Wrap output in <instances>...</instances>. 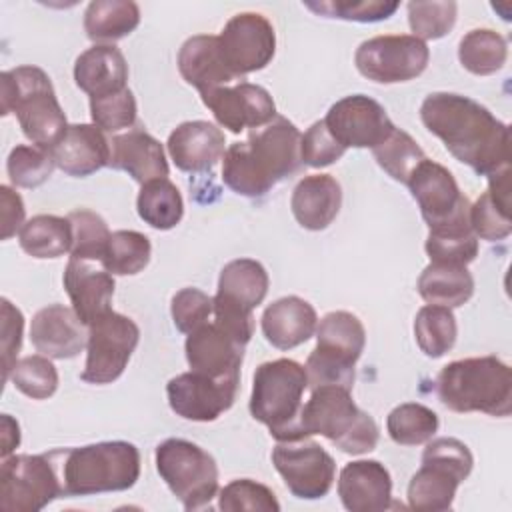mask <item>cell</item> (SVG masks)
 Masks as SVG:
<instances>
[{"label":"cell","mask_w":512,"mask_h":512,"mask_svg":"<svg viewBox=\"0 0 512 512\" xmlns=\"http://www.w3.org/2000/svg\"><path fill=\"white\" fill-rule=\"evenodd\" d=\"M138 216L156 230L174 228L184 216L180 190L168 178H156L142 184L136 198Z\"/></svg>","instance_id":"obj_35"},{"label":"cell","mask_w":512,"mask_h":512,"mask_svg":"<svg viewBox=\"0 0 512 512\" xmlns=\"http://www.w3.org/2000/svg\"><path fill=\"white\" fill-rule=\"evenodd\" d=\"M458 60L470 74H496L508 60L506 38L490 28H474L460 38Z\"/></svg>","instance_id":"obj_36"},{"label":"cell","mask_w":512,"mask_h":512,"mask_svg":"<svg viewBox=\"0 0 512 512\" xmlns=\"http://www.w3.org/2000/svg\"><path fill=\"white\" fill-rule=\"evenodd\" d=\"M470 226L476 238L496 242L504 240L512 232L510 212H504L488 192H484L474 204H470Z\"/></svg>","instance_id":"obj_50"},{"label":"cell","mask_w":512,"mask_h":512,"mask_svg":"<svg viewBox=\"0 0 512 512\" xmlns=\"http://www.w3.org/2000/svg\"><path fill=\"white\" fill-rule=\"evenodd\" d=\"M72 224L68 218L54 214H38L18 232L20 248L32 258H60L72 250Z\"/></svg>","instance_id":"obj_34"},{"label":"cell","mask_w":512,"mask_h":512,"mask_svg":"<svg viewBox=\"0 0 512 512\" xmlns=\"http://www.w3.org/2000/svg\"><path fill=\"white\" fill-rule=\"evenodd\" d=\"M424 248L430 262L468 266L478 256V238L474 232H466V234L428 232Z\"/></svg>","instance_id":"obj_48"},{"label":"cell","mask_w":512,"mask_h":512,"mask_svg":"<svg viewBox=\"0 0 512 512\" xmlns=\"http://www.w3.org/2000/svg\"><path fill=\"white\" fill-rule=\"evenodd\" d=\"M212 298L198 288H182L172 296L170 314L174 326L182 334H190L212 316Z\"/></svg>","instance_id":"obj_49"},{"label":"cell","mask_w":512,"mask_h":512,"mask_svg":"<svg viewBox=\"0 0 512 512\" xmlns=\"http://www.w3.org/2000/svg\"><path fill=\"white\" fill-rule=\"evenodd\" d=\"M58 496H64V490L54 452L2 458L0 508L4 512H38Z\"/></svg>","instance_id":"obj_13"},{"label":"cell","mask_w":512,"mask_h":512,"mask_svg":"<svg viewBox=\"0 0 512 512\" xmlns=\"http://www.w3.org/2000/svg\"><path fill=\"white\" fill-rule=\"evenodd\" d=\"M436 394L452 412L504 418L512 412V370L496 356L454 360L440 370Z\"/></svg>","instance_id":"obj_3"},{"label":"cell","mask_w":512,"mask_h":512,"mask_svg":"<svg viewBox=\"0 0 512 512\" xmlns=\"http://www.w3.org/2000/svg\"><path fill=\"white\" fill-rule=\"evenodd\" d=\"M302 134L288 118L278 116L256 128L244 142H234L222 158L224 184L246 198L268 194L278 182L300 170Z\"/></svg>","instance_id":"obj_2"},{"label":"cell","mask_w":512,"mask_h":512,"mask_svg":"<svg viewBox=\"0 0 512 512\" xmlns=\"http://www.w3.org/2000/svg\"><path fill=\"white\" fill-rule=\"evenodd\" d=\"M66 218L72 224V236H74L70 258L102 262L112 236L104 218L88 208L72 210Z\"/></svg>","instance_id":"obj_41"},{"label":"cell","mask_w":512,"mask_h":512,"mask_svg":"<svg viewBox=\"0 0 512 512\" xmlns=\"http://www.w3.org/2000/svg\"><path fill=\"white\" fill-rule=\"evenodd\" d=\"M62 282L72 308L86 326L110 310L116 284L114 274H110L102 262L70 258Z\"/></svg>","instance_id":"obj_24"},{"label":"cell","mask_w":512,"mask_h":512,"mask_svg":"<svg viewBox=\"0 0 512 512\" xmlns=\"http://www.w3.org/2000/svg\"><path fill=\"white\" fill-rule=\"evenodd\" d=\"M156 470L186 510L208 506L218 494L216 460L198 444L168 438L156 446Z\"/></svg>","instance_id":"obj_11"},{"label":"cell","mask_w":512,"mask_h":512,"mask_svg":"<svg viewBox=\"0 0 512 512\" xmlns=\"http://www.w3.org/2000/svg\"><path fill=\"white\" fill-rule=\"evenodd\" d=\"M218 508L224 512H278L280 502L268 486L250 478H238L220 490Z\"/></svg>","instance_id":"obj_44"},{"label":"cell","mask_w":512,"mask_h":512,"mask_svg":"<svg viewBox=\"0 0 512 512\" xmlns=\"http://www.w3.org/2000/svg\"><path fill=\"white\" fill-rule=\"evenodd\" d=\"M22 330L24 316L22 312L8 300L2 298V382L10 380V372L18 362V352L22 346Z\"/></svg>","instance_id":"obj_52"},{"label":"cell","mask_w":512,"mask_h":512,"mask_svg":"<svg viewBox=\"0 0 512 512\" xmlns=\"http://www.w3.org/2000/svg\"><path fill=\"white\" fill-rule=\"evenodd\" d=\"M372 154L378 162V166L396 182L406 184L410 174L416 170V166L426 160L424 150L416 144V140L394 126V130L372 148Z\"/></svg>","instance_id":"obj_39"},{"label":"cell","mask_w":512,"mask_h":512,"mask_svg":"<svg viewBox=\"0 0 512 512\" xmlns=\"http://www.w3.org/2000/svg\"><path fill=\"white\" fill-rule=\"evenodd\" d=\"M110 166L126 172L140 184L166 178L170 172L162 144L152 134L138 128L112 138Z\"/></svg>","instance_id":"obj_29"},{"label":"cell","mask_w":512,"mask_h":512,"mask_svg":"<svg viewBox=\"0 0 512 512\" xmlns=\"http://www.w3.org/2000/svg\"><path fill=\"white\" fill-rule=\"evenodd\" d=\"M270 278L266 268L252 258L228 262L218 278V290L212 298L214 322L240 344H248L254 334L252 310L268 294Z\"/></svg>","instance_id":"obj_10"},{"label":"cell","mask_w":512,"mask_h":512,"mask_svg":"<svg viewBox=\"0 0 512 512\" xmlns=\"http://www.w3.org/2000/svg\"><path fill=\"white\" fill-rule=\"evenodd\" d=\"M138 106L130 88L120 92L90 98V116L92 124H96L104 132H118L122 128H130L136 122Z\"/></svg>","instance_id":"obj_47"},{"label":"cell","mask_w":512,"mask_h":512,"mask_svg":"<svg viewBox=\"0 0 512 512\" xmlns=\"http://www.w3.org/2000/svg\"><path fill=\"white\" fill-rule=\"evenodd\" d=\"M338 496L350 512L388 510L392 500V476L378 460L348 462L338 476Z\"/></svg>","instance_id":"obj_26"},{"label":"cell","mask_w":512,"mask_h":512,"mask_svg":"<svg viewBox=\"0 0 512 512\" xmlns=\"http://www.w3.org/2000/svg\"><path fill=\"white\" fill-rule=\"evenodd\" d=\"M272 464L286 488L302 500L324 498L336 478L334 458L314 440H286L272 448Z\"/></svg>","instance_id":"obj_16"},{"label":"cell","mask_w":512,"mask_h":512,"mask_svg":"<svg viewBox=\"0 0 512 512\" xmlns=\"http://www.w3.org/2000/svg\"><path fill=\"white\" fill-rule=\"evenodd\" d=\"M430 60L426 42L412 34H384L364 40L354 54L356 70L378 84L418 78Z\"/></svg>","instance_id":"obj_15"},{"label":"cell","mask_w":512,"mask_h":512,"mask_svg":"<svg viewBox=\"0 0 512 512\" xmlns=\"http://www.w3.org/2000/svg\"><path fill=\"white\" fill-rule=\"evenodd\" d=\"M342 206V188L330 174L304 176L292 190L290 208L296 222L312 232L328 228Z\"/></svg>","instance_id":"obj_28"},{"label":"cell","mask_w":512,"mask_h":512,"mask_svg":"<svg viewBox=\"0 0 512 512\" xmlns=\"http://www.w3.org/2000/svg\"><path fill=\"white\" fill-rule=\"evenodd\" d=\"M140 340L136 322L112 308L88 324L86 364L80 378L88 384H110L122 376Z\"/></svg>","instance_id":"obj_14"},{"label":"cell","mask_w":512,"mask_h":512,"mask_svg":"<svg viewBox=\"0 0 512 512\" xmlns=\"http://www.w3.org/2000/svg\"><path fill=\"white\" fill-rule=\"evenodd\" d=\"M414 336L418 348L428 358L444 356L448 350H452L458 336L452 308L438 304L422 306L414 318Z\"/></svg>","instance_id":"obj_37"},{"label":"cell","mask_w":512,"mask_h":512,"mask_svg":"<svg viewBox=\"0 0 512 512\" xmlns=\"http://www.w3.org/2000/svg\"><path fill=\"white\" fill-rule=\"evenodd\" d=\"M306 368L290 358L264 362L252 378L250 414L262 422L278 442L306 438L302 428Z\"/></svg>","instance_id":"obj_4"},{"label":"cell","mask_w":512,"mask_h":512,"mask_svg":"<svg viewBox=\"0 0 512 512\" xmlns=\"http://www.w3.org/2000/svg\"><path fill=\"white\" fill-rule=\"evenodd\" d=\"M262 334L278 350H292L304 344L318 326L316 310L300 296H284L266 306Z\"/></svg>","instance_id":"obj_27"},{"label":"cell","mask_w":512,"mask_h":512,"mask_svg":"<svg viewBox=\"0 0 512 512\" xmlns=\"http://www.w3.org/2000/svg\"><path fill=\"white\" fill-rule=\"evenodd\" d=\"M56 168L74 178H86L110 166L112 144L96 124H68L50 150Z\"/></svg>","instance_id":"obj_25"},{"label":"cell","mask_w":512,"mask_h":512,"mask_svg":"<svg viewBox=\"0 0 512 512\" xmlns=\"http://www.w3.org/2000/svg\"><path fill=\"white\" fill-rule=\"evenodd\" d=\"M140 8L130 0H96L84 12L86 36L96 44L116 42L136 30Z\"/></svg>","instance_id":"obj_33"},{"label":"cell","mask_w":512,"mask_h":512,"mask_svg":"<svg viewBox=\"0 0 512 512\" xmlns=\"http://www.w3.org/2000/svg\"><path fill=\"white\" fill-rule=\"evenodd\" d=\"M418 294L428 304L456 308L474 294V278L466 266L430 262L418 278Z\"/></svg>","instance_id":"obj_32"},{"label":"cell","mask_w":512,"mask_h":512,"mask_svg":"<svg viewBox=\"0 0 512 512\" xmlns=\"http://www.w3.org/2000/svg\"><path fill=\"white\" fill-rule=\"evenodd\" d=\"M88 340V326L80 320L74 308L50 304L32 316L30 342L42 356L54 360L74 358L82 352Z\"/></svg>","instance_id":"obj_21"},{"label":"cell","mask_w":512,"mask_h":512,"mask_svg":"<svg viewBox=\"0 0 512 512\" xmlns=\"http://www.w3.org/2000/svg\"><path fill=\"white\" fill-rule=\"evenodd\" d=\"M408 24L414 32L412 36L426 40H438L446 36L454 24L458 14V4L448 2H408Z\"/></svg>","instance_id":"obj_45"},{"label":"cell","mask_w":512,"mask_h":512,"mask_svg":"<svg viewBox=\"0 0 512 512\" xmlns=\"http://www.w3.org/2000/svg\"><path fill=\"white\" fill-rule=\"evenodd\" d=\"M220 56L234 78L242 80L270 64L276 52V32L270 20L258 12L234 14L218 36Z\"/></svg>","instance_id":"obj_17"},{"label":"cell","mask_w":512,"mask_h":512,"mask_svg":"<svg viewBox=\"0 0 512 512\" xmlns=\"http://www.w3.org/2000/svg\"><path fill=\"white\" fill-rule=\"evenodd\" d=\"M366 330L360 318L346 310L328 312L316 326V348L308 354V388L342 386L352 390L354 366L362 356Z\"/></svg>","instance_id":"obj_8"},{"label":"cell","mask_w":512,"mask_h":512,"mask_svg":"<svg viewBox=\"0 0 512 512\" xmlns=\"http://www.w3.org/2000/svg\"><path fill=\"white\" fill-rule=\"evenodd\" d=\"M438 424V414L418 402H404L386 418L388 436L400 446L426 444L438 432Z\"/></svg>","instance_id":"obj_38"},{"label":"cell","mask_w":512,"mask_h":512,"mask_svg":"<svg viewBox=\"0 0 512 512\" xmlns=\"http://www.w3.org/2000/svg\"><path fill=\"white\" fill-rule=\"evenodd\" d=\"M58 470L64 496L122 492L140 476V452L124 440L96 442L62 450Z\"/></svg>","instance_id":"obj_6"},{"label":"cell","mask_w":512,"mask_h":512,"mask_svg":"<svg viewBox=\"0 0 512 512\" xmlns=\"http://www.w3.org/2000/svg\"><path fill=\"white\" fill-rule=\"evenodd\" d=\"M324 124L346 150L374 148L394 130L384 106L366 94H352L334 102Z\"/></svg>","instance_id":"obj_19"},{"label":"cell","mask_w":512,"mask_h":512,"mask_svg":"<svg viewBox=\"0 0 512 512\" xmlns=\"http://www.w3.org/2000/svg\"><path fill=\"white\" fill-rule=\"evenodd\" d=\"M238 384L240 376L210 378L190 370L170 378L166 396L176 416L192 422H212L234 404Z\"/></svg>","instance_id":"obj_18"},{"label":"cell","mask_w":512,"mask_h":512,"mask_svg":"<svg viewBox=\"0 0 512 512\" xmlns=\"http://www.w3.org/2000/svg\"><path fill=\"white\" fill-rule=\"evenodd\" d=\"M178 70L186 84L194 86L200 94L236 80L220 56L218 36L212 34H196L180 46Z\"/></svg>","instance_id":"obj_31"},{"label":"cell","mask_w":512,"mask_h":512,"mask_svg":"<svg viewBox=\"0 0 512 512\" xmlns=\"http://www.w3.org/2000/svg\"><path fill=\"white\" fill-rule=\"evenodd\" d=\"M2 116L16 114L24 136L44 150L62 138L66 114L56 98L50 76L38 66H16L2 72Z\"/></svg>","instance_id":"obj_5"},{"label":"cell","mask_w":512,"mask_h":512,"mask_svg":"<svg viewBox=\"0 0 512 512\" xmlns=\"http://www.w3.org/2000/svg\"><path fill=\"white\" fill-rule=\"evenodd\" d=\"M308 10L326 18L350 20V22H380L390 18L398 10V2L388 0H320L304 2Z\"/></svg>","instance_id":"obj_46"},{"label":"cell","mask_w":512,"mask_h":512,"mask_svg":"<svg viewBox=\"0 0 512 512\" xmlns=\"http://www.w3.org/2000/svg\"><path fill=\"white\" fill-rule=\"evenodd\" d=\"M0 212H2V240L12 238L26 224V208L18 192L10 186H0Z\"/></svg>","instance_id":"obj_53"},{"label":"cell","mask_w":512,"mask_h":512,"mask_svg":"<svg viewBox=\"0 0 512 512\" xmlns=\"http://www.w3.org/2000/svg\"><path fill=\"white\" fill-rule=\"evenodd\" d=\"M0 438H2V458H8L20 446V426L10 414H2L0 418Z\"/></svg>","instance_id":"obj_54"},{"label":"cell","mask_w":512,"mask_h":512,"mask_svg":"<svg viewBox=\"0 0 512 512\" xmlns=\"http://www.w3.org/2000/svg\"><path fill=\"white\" fill-rule=\"evenodd\" d=\"M406 186L432 234L472 232L470 202L448 168L426 158L410 174Z\"/></svg>","instance_id":"obj_12"},{"label":"cell","mask_w":512,"mask_h":512,"mask_svg":"<svg viewBox=\"0 0 512 512\" xmlns=\"http://www.w3.org/2000/svg\"><path fill=\"white\" fill-rule=\"evenodd\" d=\"M152 256L150 238L136 230H116L110 236L104 268L116 276H132L142 272Z\"/></svg>","instance_id":"obj_40"},{"label":"cell","mask_w":512,"mask_h":512,"mask_svg":"<svg viewBox=\"0 0 512 512\" xmlns=\"http://www.w3.org/2000/svg\"><path fill=\"white\" fill-rule=\"evenodd\" d=\"M56 168L50 150L30 144H18L10 150L6 160V172L14 186L36 188L44 184Z\"/></svg>","instance_id":"obj_42"},{"label":"cell","mask_w":512,"mask_h":512,"mask_svg":"<svg viewBox=\"0 0 512 512\" xmlns=\"http://www.w3.org/2000/svg\"><path fill=\"white\" fill-rule=\"evenodd\" d=\"M346 148L328 132L324 120L314 122L300 140V156L306 166H330L344 156Z\"/></svg>","instance_id":"obj_51"},{"label":"cell","mask_w":512,"mask_h":512,"mask_svg":"<svg viewBox=\"0 0 512 512\" xmlns=\"http://www.w3.org/2000/svg\"><path fill=\"white\" fill-rule=\"evenodd\" d=\"M10 380L24 396L32 400H46L58 388V370L48 356L32 354L14 364Z\"/></svg>","instance_id":"obj_43"},{"label":"cell","mask_w":512,"mask_h":512,"mask_svg":"<svg viewBox=\"0 0 512 512\" xmlns=\"http://www.w3.org/2000/svg\"><path fill=\"white\" fill-rule=\"evenodd\" d=\"M244 348V344L234 340L214 320L190 332L184 342V352L190 370L206 374L210 378L240 376Z\"/></svg>","instance_id":"obj_22"},{"label":"cell","mask_w":512,"mask_h":512,"mask_svg":"<svg viewBox=\"0 0 512 512\" xmlns=\"http://www.w3.org/2000/svg\"><path fill=\"white\" fill-rule=\"evenodd\" d=\"M204 106L212 110L216 122L234 134L246 128H262L276 118V104L270 92L258 84L238 82L212 88L200 94Z\"/></svg>","instance_id":"obj_20"},{"label":"cell","mask_w":512,"mask_h":512,"mask_svg":"<svg viewBox=\"0 0 512 512\" xmlns=\"http://www.w3.org/2000/svg\"><path fill=\"white\" fill-rule=\"evenodd\" d=\"M76 86L90 98L120 92L128 80V64L114 44H94L74 62Z\"/></svg>","instance_id":"obj_30"},{"label":"cell","mask_w":512,"mask_h":512,"mask_svg":"<svg viewBox=\"0 0 512 512\" xmlns=\"http://www.w3.org/2000/svg\"><path fill=\"white\" fill-rule=\"evenodd\" d=\"M352 390L342 386L314 388L302 408V428L306 438L320 434L346 454L372 452L380 432L374 418L352 400Z\"/></svg>","instance_id":"obj_7"},{"label":"cell","mask_w":512,"mask_h":512,"mask_svg":"<svg viewBox=\"0 0 512 512\" xmlns=\"http://www.w3.org/2000/svg\"><path fill=\"white\" fill-rule=\"evenodd\" d=\"M420 120L446 150L482 176L510 168V128L480 102L432 92L420 104Z\"/></svg>","instance_id":"obj_1"},{"label":"cell","mask_w":512,"mask_h":512,"mask_svg":"<svg viewBox=\"0 0 512 512\" xmlns=\"http://www.w3.org/2000/svg\"><path fill=\"white\" fill-rule=\"evenodd\" d=\"M166 148L178 170L200 174L212 170L224 158L226 138L212 122L188 120L170 132Z\"/></svg>","instance_id":"obj_23"},{"label":"cell","mask_w":512,"mask_h":512,"mask_svg":"<svg viewBox=\"0 0 512 512\" xmlns=\"http://www.w3.org/2000/svg\"><path fill=\"white\" fill-rule=\"evenodd\" d=\"M474 466L470 448L452 436L430 438L422 452V466L410 478L408 506L418 512H440L452 508L460 482Z\"/></svg>","instance_id":"obj_9"}]
</instances>
